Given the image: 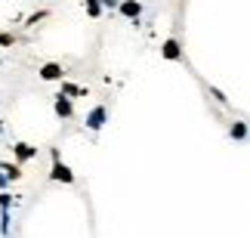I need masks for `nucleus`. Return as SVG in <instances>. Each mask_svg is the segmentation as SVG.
Returning a JSON list of instances; mask_svg holds the SVG:
<instances>
[{
    "label": "nucleus",
    "instance_id": "nucleus-12",
    "mask_svg": "<svg viewBox=\"0 0 250 238\" xmlns=\"http://www.w3.org/2000/svg\"><path fill=\"white\" fill-rule=\"evenodd\" d=\"M9 201H13V198H9L6 192H3V195H0V211H9Z\"/></svg>",
    "mask_w": 250,
    "mask_h": 238
},
{
    "label": "nucleus",
    "instance_id": "nucleus-6",
    "mask_svg": "<svg viewBox=\"0 0 250 238\" xmlns=\"http://www.w3.org/2000/svg\"><path fill=\"white\" fill-rule=\"evenodd\" d=\"M13 151H16V158H19V161H28V158H34V155H37V151L28 146V142H16V149H13Z\"/></svg>",
    "mask_w": 250,
    "mask_h": 238
},
{
    "label": "nucleus",
    "instance_id": "nucleus-7",
    "mask_svg": "<svg viewBox=\"0 0 250 238\" xmlns=\"http://www.w3.org/2000/svg\"><path fill=\"white\" fill-rule=\"evenodd\" d=\"M182 50H179V41H167L164 43V59H179Z\"/></svg>",
    "mask_w": 250,
    "mask_h": 238
},
{
    "label": "nucleus",
    "instance_id": "nucleus-15",
    "mask_svg": "<svg viewBox=\"0 0 250 238\" xmlns=\"http://www.w3.org/2000/svg\"><path fill=\"white\" fill-rule=\"evenodd\" d=\"M0 133H3V124H0Z\"/></svg>",
    "mask_w": 250,
    "mask_h": 238
},
{
    "label": "nucleus",
    "instance_id": "nucleus-13",
    "mask_svg": "<svg viewBox=\"0 0 250 238\" xmlns=\"http://www.w3.org/2000/svg\"><path fill=\"white\" fill-rule=\"evenodd\" d=\"M9 43H13V37H9V34H0V46H9Z\"/></svg>",
    "mask_w": 250,
    "mask_h": 238
},
{
    "label": "nucleus",
    "instance_id": "nucleus-2",
    "mask_svg": "<svg viewBox=\"0 0 250 238\" xmlns=\"http://www.w3.org/2000/svg\"><path fill=\"white\" fill-rule=\"evenodd\" d=\"M62 74H65V71H62L59 62H46L43 68H41V78H43V81H59Z\"/></svg>",
    "mask_w": 250,
    "mask_h": 238
},
{
    "label": "nucleus",
    "instance_id": "nucleus-9",
    "mask_svg": "<svg viewBox=\"0 0 250 238\" xmlns=\"http://www.w3.org/2000/svg\"><path fill=\"white\" fill-rule=\"evenodd\" d=\"M232 136H235V139H244V136H247V127H244L241 121H238L235 127H232Z\"/></svg>",
    "mask_w": 250,
    "mask_h": 238
},
{
    "label": "nucleus",
    "instance_id": "nucleus-5",
    "mask_svg": "<svg viewBox=\"0 0 250 238\" xmlns=\"http://www.w3.org/2000/svg\"><path fill=\"white\" fill-rule=\"evenodd\" d=\"M121 13L130 16V19H136L142 13V3H136V0H124V3H121Z\"/></svg>",
    "mask_w": 250,
    "mask_h": 238
},
{
    "label": "nucleus",
    "instance_id": "nucleus-10",
    "mask_svg": "<svg viewBox=\"0 0 250 238\" xmlns=\"http://www.w3.org/2000/svg\"><path fill=\"white\" fill-rule=\"evenodd\" d=\"M65 93H68V96H83V90L81 87H74V84H65V87H62Z\"/></svg>",
    "mask_w": 250,
    "mask_h": 238
},
{
    "label": "nucleus",
    "instance_id": "nucleus-8",
    "mask_svg": "<svg viewBox=\"0 0 250 238\" xmlns=\"http://www.w3.org/2000/svg\"><path fill=\"white\" fill-rule=\"evenodd\" d=\"M0 170H3V176H9V179L22 176V167H19V164H0Z\"/></svg>",
    "mask_w": 250,
    "mask_h": 238
},
{
    "label": "nucleus",
    "instance_id": "nucleus-1",
    "mask_svg": "<svg viewBox=\"0 0 250 238\" xmlns=\"http://www.w3.org/2000/svg\"><path fill=\"white\" fill-rule=\"evenodd\" d=\"M50 176L56 179V183H74V173H71L65 164H59V161L53 164V173H50Z\"/></svg>",
    "mask_w": 250,
    "mask_h": 238
},
{
    "label": "nucleus",
    "instance_id": "nucleus-11",
    "mask_svg": "<svg viewBox=\"0 0 250 238\" xmlns=\"http://www.w3.org/2000/svg\"><path fill=\"white\" fill-rule=\"evenodd\" d=\"M86 13H90V16H99V0H86Z\"/></svg>",
    "mask_w": 250,
    "mask_h": 238
},
{
    "label": "nucleus",
    "instance_id": "nucleus-14",
    "mask_svg": "<svg viewBox=\"0 0 250 238\" xmlns=\"http://www.w3.org/2000/svg\"><path fill=\"white\" fill-rule=\"evenodd\" d=\"M102 6H118V0H99Z\"/></svg>",
    "mask_w": 250,
    "mask_h": 238
},
{
    "label": "nucleus",
    "instance_id": "nucleus-3",
    "mask_svg": "<svg viewBox=\"0 0 250 238\" xmlns=\"http://www.w3.org/2000/svg\"><path fill=\"white\" fill-rule=\"evenodd\" d=\"M102 124H105V106L93 108V111H90V118H86V127H90V130H99Z\"/></svg>",
    "mask_w": 250,
    "mask_h": 238
},
{
    "label": "nucleus",
    "instance_id": "nucleus-4",
    "mask_svg": "<svg viewBox=\"0 0 250 238\" xmlns=\"http://www.w3.org/2000/svg\"><path fill=\"white\" fill-rule=\"evenodd\" d=\"M71 99H65V96H56V115L59 118H71Z\"/></svg>",
    "mask_w": 250,
    "mask_h": 238
}]
</instances>
